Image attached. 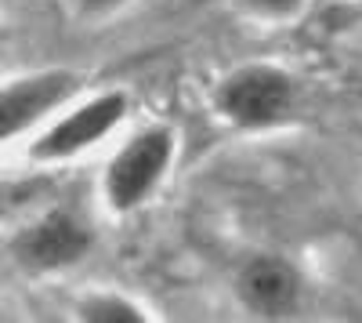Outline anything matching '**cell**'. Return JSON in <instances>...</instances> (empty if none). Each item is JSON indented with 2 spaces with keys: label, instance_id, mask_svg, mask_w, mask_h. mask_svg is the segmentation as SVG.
I'll list each match as a JSON object with an SVG mask.
<instances>
[{
  "label": "cell",
  "instance_id": "obj_1",
  "mask_svg": "<svg viewBox=\"0 0 362 323\" xmlns=\"http://www.w3.org/2000/svg\"><path fill=\"white\" fill-rule=\"evenodd\" d=\"M177 160V131L170 124H145L131 131L105 160L98 193L109 215H134L153 200Z\"/></svg>",
  "mask_w": 362,
  "mask_h": 323
},
{
  "label": "cell",
  "instance_id": "obj_3",
  "mask_svg": "<svg viewBox=\"0 0 362 323\" xmlns=\"http://www.w3.org/2000/svg\"><path fill=\"white\" fill-rule=\"evenodd\" d=\"M300 84L276 62H247L214 87V113L235 131H268L297 109Z\"/></svg>",
  "mask_w": 362,
  "mask_h": 323
},
{
  "label": "cell",
  "instance_id": "obj_7",
  "mask_svg": "<svg viewBox=\"0 0 362 323\" xmlns=\"http://www.w3.org/2000/svg\"><path fill=\"white\" fill-rule=\"evenodd\" d=\"M76 319H83V323H145L148 312L127 295H116V290H95V295L80 298Z\"/></svg>",
  "mask_w": 362,
  "mask_h": 323
},
{
  "label": "cell",
  "instance_id": "obj_8",
  "mask_svg": "<svg viewBox=\"0 0 362 323\" xmlns=\"http://www.w3.org/2000/svg\"><path fill=\"white\" fill-rule=\"evenodd\" d=\"M308 0H243V8L254 15V18H264V22H286V18H297L305 11Z\"/></svg>",
  "mask_w": 362,
  "mask_h": 323
},
{
  "label": "cell",
  "instance_id": "obj_6",
  "mask_svg": "<svg viewBox=\"0 0 362 323\" xmlns=\"http://www.w3.org/2000/svg\"><path fill=\"white\" fill-rule=\"evenodd\" d=\"M235 295L243 309L257 319H286L300 309L305 280L290 258L261 251L235 269Z\"/></svg>",
  "mask_w": 362,
  "mask_h": 323
},
{
  "label": "cell",
  "instance_id": "obj_2",
  "mask_svg": "<svg viewBox=\"0 0 362 323\" xmlns=\"http://www.w3.org/2000/svg\"><path fill=\"white\" fill-rule=\"evenodd\" d=\"M127 113L131 98L119 87H105V91H95L80 102H69L54 120H47L37 135H29L25 157L37 164H69L112 138L124 128Z\"/></svg>",
  "mask_w": 362,
  "mask_h": 323
},
{
  "label": "cell",
  "instance_id": "obj_4",
  "mask_svg": "<svg viewBox=\"0 0 362 323\" xmlns=\"http://www.w3.org/2000/svg\"><path fill=\"white\" fill-rule=\"evenodd\" d=\"M90 247H95V229L66 208L44 211L11 237V258L25 273H66L80 266Z\"/></svg>",
  "mask_w": 362,
  "mask_h": 323
},
{
  "label": "cell",
  "instance_id": "obj_9",
  "mask_svg": "<svg viewBox=\"0 0 362 323\" xmlns=\"http://www.w3.org/2000/svg\"><path fill=\"white\" fill-rule=\"evenodd\" d=\"M73 11L83 15V18H105L112 11H119L124 4H131V0H69Z\"/></svg>",
  "mask_w": 362,
  "mask_h": 323
},
{
  "label": "cell",
  "instance_id": "obj_5",
  "mask_svg": "<svg viewBox=\"0 0 362 323\" xmlns=\"http://www.w3.org/2000/svg\"><path fill=\"white\" fill-rule=\"evenodd\" d=\"M76 91H80V76L69 69H37L25 76H11L4 91H0L4 142L15 145L25 135H37L69 102H76Z\"/></svg>",
  "mask_w": 362,
  "mask_h": 323
}]
</instances>
